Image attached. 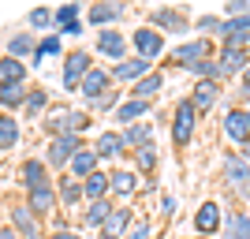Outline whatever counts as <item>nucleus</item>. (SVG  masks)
Returning <instances> with one entry per match:
<instances>
[{"mask_svg":"<svg viewBox=\"0 0 250 239\" xmlns=\"http://www.w3.org/2000/svg\"><path fill=\"white\" fill-rule=\"evenodd\" d=\"M220 187L235 206L250 209V161L239 150H224L220 153Z\"/></svg>","mask_w":250,"mask_h":239,"instance_id":"1","label":"nucleus"},{"mask_svg":"<svg viewBox=\"0 0 250 239\" xmlns=\"http://www.w3.org/2000/svg\"><path fill=\"white\" fill-rule=\"evenodd\" d=\"M198 127H202V116L198 109H194V101H190L187 94L176 97V105H172V112H168V138H172V150H190L194 146V138H198Z\"/></svg>","mask_w":250,"mask_h":239,"instance_id":"2","label":"nucleus"},{"mask_svg":"<svg viewBox=\"0 0 250 239\" xmlns=\"http://www.w3.org/2000/svg\"><path fill=\"white\" fill-rule=\"evenodd\" d=\"M146 22L157 34L176 38V42H187L190 34H194V15H190L187 8H179V4H157V8H149Z\"/></svg>","mask_w":250,"mask_h":239,"instance_id":"3","label":"nucleus"},{"mask_svg":"<svg viewBox=\"0 0 250 239\" xmlns=\"http://www.w3.org/2000/svg\"><path fill=\"white\" fill-rule=\"evenodd\" d=\"M217 56V42L213 38H202V34H190L187 42H176L168 45V67H176V71H190V67H198L202 60H213Z\"/></svg>","mask_w":250,"mask_h":239,"instance_id":"4","label":"nucleus"},{"mask_svg":"<svg viewBox=\"0 0 250 239\" xmlns=\"http://www.w3.org/2000/svg\"><path fill=\"white\" fill-rule=\"evenodd\" d=\"M90 67H94V52H90V49L75 45V49L63 52V67H60L63 94H79V86H83V79L90 75Z\"/></svg>","mask_w":250,"mask_h":239,"instance_id":"5","label":"nucleus"},{"mask_svg":"<svg viewBox=\"0 0 250 239\" xmlns=\"http://www.w3.org/2000/svg\"><path fill=\"white\" fill-rule=\"evenodd\" d=\"M127 38H131V56H142V60H149V64H157V60L168 56V38L157 34L149 22H138Z\"/></svg>","mask_w":250,"mask_h":239,"instance_id":"6","label":"nucleus"},{"mask_svg":"<svg viewBox=\"0 0 250 239\" xmlns=\"http://www.w3.org/2000/svg\"><path fill=\"white\" fill-rule=\"evenodd\" d=\"M220 224H224V202L220 198H202L194 213H190V236H220Z\"/></svg>","mask_w":250,"mask_h":239,"instance_id":"7","label":"nucleus"},{"mask_svg":"<svg viewBox=\"0 0 250 239\" xmlns=\"http://www.w3.org/2000/svg\"><path fill=\"white\" fill-rule=\"evenodd\" d=\"M220 138L231 142L235 150L250 142V105H228L220 116Z\"/></svg>","mask_w":250,"mask_h":239,"instance_id":"8","label":"nucleus"},{"mask_svg":"<svg viewBox=\"0 0 250 239\" xmlns=\"http://www.w3.org/2000/svg\"><path fill=\"white\" fill-rule=\"evenodd\" d=\"M108 191H112L116 206H131L142 191V176H138L131 165H112L108 168Z\"/></svg>","mask_w":250,"mask_h":239,"instance_id":"9","label":"nucleus"},{"mask_svg":"<svg viewBox=\"0 0 250 239\" xmlns=\"http://www.w3.org/2000/svg\"><path fill=\"white\" fill-rule=\"evenodd\" d=\"M86 146L83 135H56L49 138V146H45V165H49V172H67V165H71V157L79 153Z\"/></svg>","mask_w":250,"mask_h":239,"instance_id":"10","label":"nucleus"},{"mask_svg":"<svg viewBox=\"0 0 250 239\" xmlns=\"http://www.w3.org/2000/svg\"><path fill=\"white\" fill-rule=\"evenodd\" d=\"M94 56L108 60V67H112V64H120V60L131 56V38H127L120 26H112V30H97L94 34Z\"/></svg>","mask_w":250,"mask_h":239,"instance_id":"11","label":"nucleus"},{"mask_svg":"<svg viewBox=\"0 0 250 239\" xmlns=\"http://www.w3.org/2000/svg\"><path fill=\"white\" fill-rule=\"evenodd\" d=\"M94 153L101 157V161H108V165H120L124 157H131V150H127L124 135H120V127H104L94 138Z\"/></svg>","mask_w":250,"mask_h":239,"instance_id":"12","label":"nucleus"},{"mask_svg":"<svg viewBox=\"0 0 250 239\" xmlns=\"http://www.w3.org/2000/svg\"><path fill=\"white\" fill-rule=\"evenodd\" d=\"M153 67H157V64L142 60V56H127V60L112 64V67H108V75H112V83H116V86H127V90H131V86H135L138 79H146Z\"/></svg>","mask_w":250,"mask_h":239,"instance_id":"13","label":"nucleus"},{"mask_svg":"<svg viewBox=\"0 0 250 239\" xmlns=\"http://www.w3.org/2000/svg\"><path fill=\"white\" fill-rule=\"evenodd\" d=\"M217 64H220V83H231V79H243V71L250 67L247 49H235V45H217Z\"/></svg>","mask_w":250,"mask_h":239,"instance_id":"14","label":"nucleus"},{"mask_svg":"<svg viewBox=\"0 0 250 239\" xmlns=\"http://www.w3.org/2000/svg\"><path fill=\"white\" fill-rule=\"evenodd\" d=\"M124 15H127V4H120V0H108V4H90V8H86V26H94V34H97V30H112Z\"/></svg>","mask_w":250,"mask_h":239,"instance_id":"15","label":"nucleus"},{"mask_svg":"<svg viewBox=\"0 0 250 239\" xmlns=\"http://www.w3.org/2000/svg\"><path fill=\"white\" fill-rule=\"evenodd\" d=\"M187 97L194 101L198 116H209L220 101H224V83H209V79H198V83L187 90Z\"/></svg>","mask_w":250,"mask_h":239,"instance_id":"16","label":"nucleus"},{"mask_svg":"<svg viewBox=\"0 0 250 239\" xmlns=\"http://www.w3.org/2000/svg\"><path fill=\"white\" fill-rule=\"evenodd\" d=\"M8 217H11V224L8 228L15 232L19 239H45V232H42V220L30 213V206L26 202H15V206L8 209Z\"/></svg>","mask_w":250,"mask_h":239,"instance_id":"17","label":"nucleus"},{"mask_svg":"<svg viewBox=\"0 0 250 239\" xmlns=\"http://www.w3.org/2000/svg\"><path fill=\"white\" fill-rule=\"evenodd\" d=\"M165 86H168V71H165V67H153L146 79H138V83L127 90V97H135V101H146V105H157V97L165 94Z\"/></svg>","mask_w":250,"mask_h":239,"instance_id":"18","label":"nucleus"},{"mask_svg":"<svg viewBox=\"0 0 250 239\" xmlns=\"http://www.w3.org/2000/svg\"><path fill=\"white\" fill-rule=\"evenodd\" d=\"M112 86H116V83H112V75H108V64H94V67H90V75L83 79V86H79V97L90 105V101H97V97H104Z\"/></svg>","mask_w":250,"mask_h":239,"instance_id":"19","label":"nucleus"},{"mask_svg":"<svg viewBox=\"0 0 250 239\" xmlns=\"http://www.w3.org/2000/svg\"><path fill=\"white\" fill-rule=\"evenodd\" d=\"M26 206L38 220H52L60 213V202H56V183L49 187H38V191H26Z\"/></svg>","mask_w":250,"mask_h":239,"instance_id":"20","label":"nucleus"},{"mask_svg":"<svg viewBox=\"0 0 250 239\" xmlns=\"http://www.w3.org/2000/svg\"><path fill=\"white\" fill-rule=\"evenodd\" d=\"M19 183L26 191H38V187H49V183H56L49 172V165H45V157H26L19 165Z\"/></svg>","mask_w":250,"mask_h":239,"instance_id":"21","label":"nucleus"},{"mask_svg":"<svg viewBox=\"0 0 250 239\" xmlns=\"http://www.w3.org/2000/svg\"><path fill=\"white\" fill-rule=\"evenodd\" d=\"M217 239H250V209L224 206V224H220Z\"/></svg>","mask_w":250,"mask_h":239,"instance_id":"22","label":"nucleus"},{"mask_svg":"<svg viewBox=\"0 0 250 239\" xmlns=\"http://www.w3.org/2000/svg\"><path fill=\"white\" fill-rule=\"evenodd\" d=\"M135 217H138L135 206H116L112 217L97 228V239H124L127 232H131V224H135Z\"/></svg>","mask_w":250,"mask_h":239,"instance_id":"23","label":"nucleus"},{"mask_svg":"<svg viewBox=\"0 0 250 239\" xmlns=\"http://www.w3.org/2000/svg\"><path fill=\"white\" fill-rule=\"evenodd\" d=\"M56 202H60V213H75L79 206H86L83 183H79V179H71L67 172H63V176H56Z\"/></svg>","mask_w":250,"mask_h":239,"instance_id":"24","label":"nucleus"},{"mask_svg":"<svg viewBox=\"0 0 250 239\" xmlns=\"http://www.w3.org/2000/svg\"><path fill=\"white\" fill-rule=\"evenodd\" d=\"M71 116H75V105H52L49 112L42 116V127L49 131V138H56V135H75L71 131Z\"/></svg>","mask_w":250,"mask_h":239,"instance_id":"25","label":"nucleus"},{"mask_svg":"<svg viewBox=\"0 0 250 239\" xmlns=\"http://www.w3.org/2000/svg\"><path fill=\"white\" fill-rule=\"evenodd\" d=\"M157 112V105H146V101H135V97H124V105L112 112V124H120V131L131 124H138V120H149V116Z\"/></svg>","mask_w":250,"mask_h":239,"instance_id":"26","label":"nucleus"},{"mask_svg":"<svg viewBox=\"0 0 250 239\" xmlns=\"http://www.w3.org/2000/svg\"><path fill=\"white\" fill-rule=\"evenodd\" d=\"M131 168H135L142 179L157 176V168H161V146L149 142V146H142V150H131Z\"/></svg>","mask_w":250,"mask_h":239,"instance_id":"27","label":"nucleus"},{"mask_svg":"<svg viewBox=\"0 0 250 239\" xmlns=\"http://www.w3.org/2000/svg\"><path fill=\"white\" fill-rule=\"evenodd\" d=\"M97 168H101V157L94 153V146H83V150H79V153L71 157V165H67V176L83 183V179H90V176H94Z\"/></svg>","mask_w":250,"mask_h":239,"instance_id":"28","label":"nucleus"},{"mask_svg":"<svg viewBox=\"0 0 250 239\" xmlns=\"http://www.w3.org/2000/svg\"><path fill=\"white\" fill-rule=\"evenodd\" d=\"M120 135H124L127 150H142V146L157 142V124H153V120H138V124L124 127V131H120Z\"/></svg>","mask_w":250,"mask_h":239,"instance_id":"29","label":"nucleus"},{"mask_svg":"<svg viewBox=\"0 0 250 239\" xmlns=\"http://www.w3.org/2000/svg\"><path fill=\"white\" fill-rule=\"evenodd\" d=\"M26 97H30V86L26 83H11V86H0V109L4 112H22V105H26Z\"/></svg>","mask_w":250,"mask_h":239,"instance_id":"30","label":"nucleus"},{"mask_svg":"<svg viewBox=\"0 0 250 239\" xmlns=\"http://www.w3.org/2000/svg\"><path fill=\"white\" fill-rule=\"evenodd\" d=\"M34 49H38V34H30V30H22V34H11V38H8V56H11V60H22V64H30Z\"/></svg>","mask_w":250,"mask_h":239,"instance_id":"31","label":"nucleus"},{"mask_svg":"<svg viewBox=\"0 0 250 239\" xmlns=\"http://www.w3.org/2000/svg\"><path fill=\"white\" fill-rule=\"evenodd\" d=\"M112 209H116V202L112 198H101V202H86V209H83V228H101L104 220L112 217Z\"/></svg>","mask_w":250,"mask_h":239,"instance_id":"32","label":"nucleus"},{"mask_svg":"<svg viewBox=\"0 0 250 239\" xmlns=\"http://www.w3.org/2000/svg\"><path fill=\"white\" fill-rule=\"evenodd\" d=\"M49 56H60V60H63V38H60V34H45V38H38V49H34V56H30V67H42Z\"/></svg>","mask_w":250,"mask_h":239,"instance_id":"33","label":"nucleus"},{"mask_svg":"<svg viewBox=\"0 0 250 239\" xmlns=\"http://www.w3.org/2000/svg\"><path fill=\"white\" fill-rule=\"evenodd\" d=\"M83 198H86V202H101V198H112V191H108V172H104V168H97L90 179H83Z\"/></svg>","mask_w":250,"mask_h":239,"instance_id":"34","label":"nucleus"},{"mask_svg":"<svg viewBox=\"0 0 250 239\" xmlns=\"http://www.w3.org/2000/svg\"><path fill=\"white\" fill-rule=\"evenodd\" d=\"M49 109H52L49 90H45V86H30V97L22 105V116H26V120H38V116H45Z\"/></svg>","mask_w":250,"mask_h":239,"instance_id":"35","label":"nucleus"},{"mask_svg":"<svg viewBox=\"0 0 250 239\" xmlns=\"http://www.w3.org/2000/svg\"><path fill=\"white\" fill-rule=\"evenodd\" d=\"M19 142H22V124L11 112H4L0 116V150H15Z\"/></svg>","mask_w":250,"mask_h":239,"instance_id":"36","label":"nucleus"},{"mask_svg":"<svg viewBox=\"0 0 250 239\" xmlns=\"http://www.w3.org/2000/svg\"><path fill=\"white\" fill-rule=\"evenodd\" d=\"M124 97H127V90H120V86H112L104 97H97V101H90L86 105V112H97V116H112L120 105H124Z\"/></svg>","mask_w":250,"mask_h":239,"instance_id":"37","label":"nucleus"},{"mask_svg":"<svg viewBox=\"0 0 250 239\" xmlns=\"http://www.w3.org/2000/svg\"><path fill=\"white\" fill-rule=\"evenodd\" d=\"M26 71H30V64H22V60H11V56H0V86L26 83Z\"/></svg>","mask_w":250,"mask_h":239,"instance_id":"38","label":"nucleus"},{"mask_svg":"<svg viewBox=\"0 0 250 239\" xmlns=\"http://www.w3.org/2000/svg\"><path fill=\"white\" fill-rule=\"evenodd\" d=\"M52 19H56V34L75 26V22H83V4H60V8H52Z\"/></svg>","mask_w":250,"mask_h":239,"instance_id":"39","label":"nucleus"},{"mask_svg":"<svg viewBox=\"0 0 250 239\" xmlns=\"http://www.w3.org/2000/svg\"><path fill=\"white\" fill-rule=\"evenodd\" d=\"M26 26H30V30H42V38H45V34H52V30H56L52 8H30V11H26Z\"/></svg>","mask_w":250,"mask_h":239,"instance_id":"40","label":"nucleus"},{"mask_svg":"<svg viewBox=\"0 0 250 239\" xmlns=\"http://www.w3.org/2000/svg\"><path fill=\"white\" fill-rule=\"evenodd\" d=\"M220 22H224L220 11H198V15H194V34H202V38H217Z\"/></svg>","mask_w":250,"mask_h":239,"instance_id":"41","label":"nucleus"},{"mask_svg":"<svg viewBox=\"0 0 250 239\" xmlns=\"http://www.w3.org/2000/svg\"><path fill=\"white\" fill-rule=\"evenodd\" d=\"M176 213H179V198L172 195V191H161V195H157V217L165 220H176Z\"/></svg>","mask_w":250,"mask_h":239,"instance_id":"42","label":"nucleus"},{"mask_svg":"<svg viewBox=\"0 0 250 239\" xmlns=\"http://www.w3.org/2000/svg\"><path fill=\"white\" fill-rule=\"evenodd\" d=\"M124 239H153V220H149L146 213H138L135 224H131V232H127Z\"/></svg>","mask_w":250,"mask_h":239,"instance_id":"43","label":"nucleus"},{"mask_svg":"<svg viewBox=\"0 0 250 239\" xmlns=\"http://www.w3.org/2000/svg\"><path fill=\"white\" fill-rule=\"evenodd\" d=\"M220 15H224V19H239V15H250V0H228Z\"/></svg>","mask_w":250,"mask_h":239,"instance_id":"44","label":"nucleus"},{"mask_svg":"<svg viewBox=\"0 0 250 239\" xmlns=\"http://www.w3.org/2000/svg\"><path fill=\"white\" fill-rule=\"evenodd\" d=\"M235 105H250V67L243 71V79H239V90H235Z\"/></svg>","mask_w":250,"mask_h":239,"instance_id":"45","label":"nucleus"},{"mask_svg":"<svg viewBox=\"0 0 250 239\" xmlns=\"http://www.w3.org/2000/svg\"><path fill=\"white\" fill-rule=\"evenodd\" d=\"M138 195H161V179H157V176L142 179V191H138Z\"/></svg>","mask_w":250,"mask_h":239,"instance_id":"46","label":"nucleus"},{"mask_svg":"<svg viewBox=\"0 0 250 239\" xmlns=\"http://www.w3.org/2000/svg\"><path fill=\"white\" fill-rule=\"evenodd\" d=\"M45 239H86L83 232H75V228H63V232H49Z\"/></svg>","mask_w":250,"mask_h":239,"instance_id":"47","label":"nucleus"},{"mask_svg":"<svg viewBox=\"0 0 250 239\" xmlns=\"http://www.w3.org/2000/svg\"><path fill=\"white\" fill-rule=\"evenodd\" d=\"M83 34H86V22H75V26H67V30H60V38H75V42H79Z\"/></svg>","mask_w":250,"mask_h":239,"instance_id":"48","label":"nucleus"},{"mask_svg":"<svg viewBox=\"0 0 250 239\" xmlns=\"http://www.w3.org/2000/svg\"><path fill=\"white\" fill-rule=\"evenodd\" d=\"M0 239H19V236H15L11 228H0Z\"/></svg>","mask_w":250,"mask_h":239,"instance_id":"49","label":"nucleus"},{"mask_svg":"<svg viewBox=\"0 0 250 239\" xmlns=\"http://www.w3.org/2000/svg\"><path fill=\"white\" fill-rule=\"evenodd\" d=\"M239 153H243V157H247V161H250V142H247V146H243V150H239Z\"/></svg>","mask_w":250,"mask_h":239,"instance_id":"50","label":"nucleus"},{"mask_svg":"<svg viewBox=\"0 0 250 239\" xmlns=\"http://www.w3.org/2000/svg\"><path fill=\"white\" fill-rule=\"evenodd\" d=\"M190 239H206V236H190Z\"/></svg>","mask_w":250,"mask_h":239,"instance_id":"51","label":"nucleus"},{"mask_svg":"<svg viewBox=\"0 0 250 239\" xmlns=\"http://www.w3.org/2000/svg\"><path fill=\"white\" fill-rule=\"evenodd\" d=\"M247 56H250V45H247Z\"/></svg>","mask_w":250,"mask_h":239,"instance_id":"52","label":"nucleus"}]
</instances>
